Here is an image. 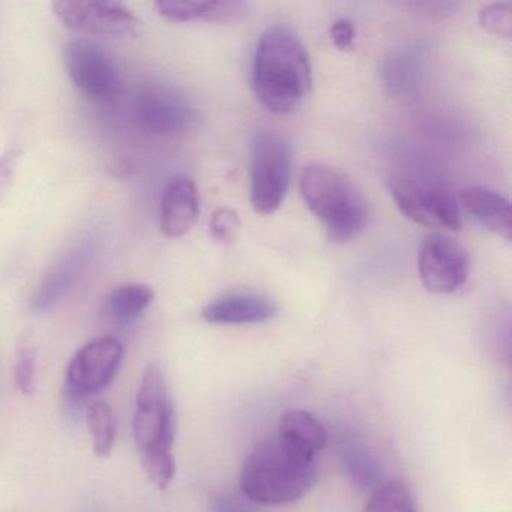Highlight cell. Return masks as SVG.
<instances>
[{"mask_svg":"<svg viewBox=\"0 0 512 512\" xmlns=\"http://www.w3.org/2000/svg\"><path fill=\"white\" fill-rule=\"evenodd\" d=\"M313 85V68L304 43L292 29H266L253 58V89L268 112L286 115L302 103Z\"/></svg>","mask_w":512,"mask_h":512,"instance_id":"obj_1","label":"cell"},{"mask_svg":"<svg viewBox=\"0 0 512 512\" xmlns=\"http://www.w3.org/2000/svg\"><path fill=\"white\" fill-rule=\"evenodd\" d=\"M317 458L277 433L254 446L241 473V491L254 505L284 506L302 499L317 481Z\"/></svg>","mask_w":512,"mask_h":512,"instance_id":"obj_2","label":"cell"},{"mask_svg":"<svg viewBox=\"0 0 512 512\" xmlns=\"http://www.w3.org/2000/svg\"><path fill=\"white\" fill-rule=\"evenodd\" d=\"M133 433L149 481L161 490L169 487L176 473V413L164 374L155 365L145 371L137 392Z\"/></svg>","mask_w":512,"mask_h":512,"instance_id":"obj_3","label":"cell"},{"mask_svg":"<svg viewBox=\"0 0 512 512\" xmlns=\"http://www.w3.org/2000/svg\"><path fill=\"white\" fill-rule=\"evenodd\" d=\"M299 190L305 205L322 221L332 241H350L364 229V199L343 173L326 164H310L302 170Z\"/></svg>","mask_w":512,"mask_h":512,"instance_id":"obj_4","label":"cell"},{"mask_svg":"<svg viewBox=\"0 0 512 512\" xmlns=\"http://www.w3.org/2000/svg\"><path fill=\"white\" fill-rule=\"evenodd\" d=\"M389 193L404 217L428 229L461 227L460 203L442 182L419 173H395L388 181Z\"/></svg>","mask_w":512,"mask_h":512,"instance_id":"obj_5","label":"cell"},{"mask_svg":"<svg viewBox=\"0 0 512 512\" xmlns=\"http://www.w3.org/2000/svg\"><path fill=\"white\" fill-rule=\"evenodd\" d=\"M292 145L283 134L263 131L251 148L250 197L257 214H274L292 179Z\"/></svg>","mask_w":512,"mask_h":512,"instance_id":"obj_6","label":"cell"},{"mask_svg":"<svg viewBox=\"0 0 512 512\" xmlns=\"http://www.w3.org/2000/svg\"><path fill=\"white\" fill-rule=\"evenodd\" d=\"M134 119L142 130L160 137H179L199 125V110L173 86L151 83L137 92Z\"/></svg>","mask_w":512,"mask_h":512,"instance_id":"obj_7","label":"cell"},{"mask_svg":"<svg viewBox=\"0 0 512 512\" xmlns=\"http://www.w3.org/2000/svg\"><path fill=\"white\" fill-rule=\"evenodd\" d=\"M64 64L71 83L92 103H112L121 92V76L115 62L92 41L71 40L64 49Z\"/></svg>","mask_w":512,"mask_h":512,"instance_id":"obj_8","label":"cell"},{"mask_svg":"<svg viewBox=\"0 0 512 512\" xmlns=\"http://www.w3.org/2000/svg\"><path fill=\"white\" fill-rule=\"evenodd\" d=\"M100 232L97 227L83 230L50 266L32 296V313L43 314L59 304L82 280L98 251Z\"/></svg>","mask_w":512,"mask_h":512,"instance_id":"obj_9","label":"cell"},{"mask_svg":"<svg viewBox=\"0 0 512 512\" xmlns=\"http://www.w3.org/2000/svg\"><path fill=\"white\" fill-rule=\"evenodd\" d=\"M52 7L59 22L79 34L127 38L137 37L142 29L139 17L118 2L59 0Z\"/></svg>","mask_w":512,"mask_h":512,"instance_id":"obj_10","label":"cell"},{"mask_svg":"<svg viewBox=\"0 0 512 512\" xmlns=\"http://www.w3.org/2000/svg\"><path fill=\"white\" fill-rule=\"evenodd\" d=\"M418 271L428 292L449 295L466 284L469 256L457 239L442 232L430 233L419 250Z\"/></svg>","mask_w":512,"mask_h":512,"instance_id":"obj_11","label":"cell"},{"mask_svg":"<svg viewBox=\"0 0 512 512\" xmlns=\"http://www.w3.org/2000/svg\"><path fill=\"white\" fill-rule=\"evenodd\" d=\"M124 344L101 337L85 344L71 359L67 370L68 389L74 397L97 394L110 385L124 361Z\"/></svg>","mask_w":512,"mask_h":512,"instance_id":"obj_12","label":"cell"},{"mask_svg":"<svg viewBox=\"0 0 512 512\" xmlns=\"http://www.w3.org/2000/svg\"><path fill=\"white\" fill-rule=\"evenodd\" d=\"M200 214V196L196 182L187 175L169 179L160 202V229L169 238L187 235Z\"/></svg>","mask_w":512,"mask_h":512,"instance_id":"obj_13","label":"cell"},{"mask_svg":"<svg viewBox=\"0 0 512 512\" xmlns=\"http://www.w3.org/2000/svg\"><path fill=\"white\" fill-rule=\"evenodd\" d=\"M278 307L269 296L254 292L227 293L209 302L203 320L214 325H253L277 316Z\"/></svg>","mask_w":512,"mask_h":512,"instance_id":"obj_14","label":"cell"},{"mask_svg":"<svg viewBox=\"0 0 512 512\" xmlns=\"http://www.w3.org/2000/svg\"><path fill=\"white\" fill-rule=\"evenodd\" d=\"M458 202L485 229L490 230L503 241L511 242V203L502 193L484 185H473L461 191Z\"/></svg>","mask_w":512,"mask_h":512,"instance_id":"obj_15","label":"cell"},{"mask_svg":"<svg viewBox=\"0 0 512 512\" xmlns=\"http://www.w3.org/2000/svg\"><path fill=\"white\" fill-rule=\"evenodd\" d=\"M155 10L167 22H233L244 19L250 11V5L232 0L215 2H182V0H164L157 2Z\"/></svg>","mask_w":512,"mask_h":512,"instance_id":"obj_16","label":"cell"},{"mask_svg":"<svg viewBox=\"0 0 512 512\" xmlns=\"http://www.w3.org/2000/svg\"><path fill=\"white\" fill-rule=\"evenodd\" d=\"M424 68V47H404L391 53L383 64V85L394 97L412 94L424 77Z\"/></svg>","mask_w":512,"mask_h":512,"instance_id":"obj_17","label":"cell"},{"mask_svg":"<svg viewBox=\"0 0 512 512\" xmlns=\"http://www.w3.org/2000/svg\"><path fill=\"white\" fill-rule=\"evenodd\" d=\"M277 434L305 454L316 458L326 448L329 440L325 425L305 410L284 413L278 424Z\"/></svg>","mask_w":512,"mask_h":512,"instance_id":"obj_18","label":"cell"},{"mask_svg":"<svg viewBox=\"0 0 512 512\" xmlns=\"http://www.w3.org/2000/svg\"><path fill=\"white\" fill-rule=\"evenodd\" d=\"M154 299V289L148 284L125 283L109 293L106 311L116 322H133L148 311Z\"/></svg>","mask_w":512,"mask_h":512,"instance_id":"obj_19","label":"cell"},{"mask_svg":"<svg viewBox=\"0 0 512 512\" xmlns=\"http://www.w3.org/2000/svg\"><path fill=\"white\" fill-rule=\"evenodd\" d=\"M86 418H88L94 454L104 460L112 454L115 446L116 421L113 409L104 401H97L89 406Z\"/></svg>","mask_w":512,"mask_h":512,"instance_id":"obj_20","label":"cell"},{"mask_svg":"<svg viewBox=\"0 0 512 512\" xmlns=\"http://www.w3.org/2000/svg\"><path fill=\"white\" fill-rule=\"evenodd\" d=\"M364 512H416L415 500L406 485L389 481L373 491Z\"/></svg>","mask_w":512,"mask_h":512,"instance_id":"obj_21","label":"cell"},{"mask_svg":"<svg viewBox=\"0 0 512 512\" xmlns=\"http://www.w3.org/2000/svg\"><path fill=\"white\" fill-rule=\"evenodd\" d=\"M35 362H37V344H35L34 334L31 331H25L17 344L14 377H16L17 388L26 395H31L35 391Z\"/></svg>","mask_w":512,"mask_h":512,"instance_id":"obj_22","label":"cell"},{"mask_svg":"<svg viewBox=\"0 0 512 512\" xmlns=\"http://www.w3.org/2000/svg\"><path fill=\"white\" fill-rule=\"evenodd\" d=\"M347 472L350 478L362 488L377 487L382 485L380 482V467L373 455L367 454L365 449L359 446H350L344 454Z\"/></svg>","mask_w":512,"mask_h":512,"instance_id":"obj_23","label":"cell"},{"mask_svg":"<svg viewBox=\"0 0 512 512\" xmlns=\"http://www.w3.org/2000/svg\"><path fill=\"white\" fill-rule=\"evenodd\" d=\"M479 23L482 29L497 35V37H511L512 31V7L509 2H497V4L485 5L479 11Z\"/></svg>","mask_w":512,"mask_h":512,"instance_id":"obj_24","label":"cell"},{"mask_svg":"<svg viewBox=\"0 0 512 512\" xmlns=\"http://www.w3.org/2000/svg\"><path fill=\"white\" fill-rule=\"evenodd\" d=\"M209 227H211L212 238L218 244L232 245L238 239L241 218L233 209L220 208L212 214Z\"/></svg>","mask_w":512,"mask_h":512,"instance_id":"obj_25","label":"cell"},{"mask_svg":"<svg viewBox=\"0 0 512 512\" xmlns=\"http://www.w3.org/2000/svg\"><path fill=\"white\" fill-rule=\"evenodd\" d=\"M212 512H256V509L244 494L221 493L212 500Z\"/></svg>","mask_w":512,"mask_h":512,"instance_id":"obj_26","label":"cell"},{"mask_svg":"<svg viewBox=\"0 0 512 512\" xmlns=\"http://www.w3.org/2000/svg\"><path fill=\"white\" fill-rule=\"evenodd\" d=\"M332 43L337 49L350 50L353 49V41H355V28L349 19H338L332 23L329 28Z\"/></svg>","mask_w":512,"mask_h":512,"instance_id":"obj_27","label":"cell"},{"mask_svg":"<svg viewBox=\"0 0 512 512\" xmlns=\"http://www.w3.org/2000/svg\"><path fill=\"white\" fill-rule=\"evenodd\" d=\"M17 161H19V151L17 149H10L0 157V200L4 199L8 188L11 187Z\"/></svg>","mask_w":512,"mask_h":512,"instance_id":"obj_28","label":"cell"}]
</instances>
